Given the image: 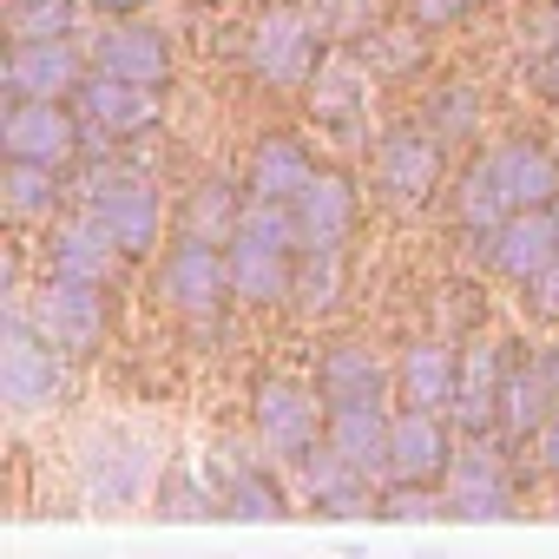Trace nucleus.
I'll return each mask as SVG.
<instances>
[{
    "label": "nucleus",
    "instance_id": "nucleus-2",
    "mask_svg": "<svg viewBox=\"0 0 559 559\" xmlns=\"http://www.w3.org/2000/svg\"><path fill=\"white\" fill-rule=\"evenodd\" d=\"M323 34L330 27H323V14L310 8V0H276V8H263L237 34V60H243V73L263 93H304L317 80V67L330 60Z\"/></svg>",
    "mask_w": 559,
    "mask_h": 559
},
{
    "label": "nucleus",
    "instance_id": "nucleus-17",
    "mask_svg": "<svg viewBox=\"0 0 559 559\" xmlns=\"http://www.w3.org/2000/svg\"><path fill=\"white\" fill-rule=\"evenodd\" d=\"M93 67L99 73H119V80H132V86H152V93H165L171 86V67H178V47H171V34L158 27V21H106L99 34H93Z\"/></svg>",
    "mask_w": 559,
    "mask_h": 559
},
{
    "label": "nucleus",
    "instance_id": "nucleus-34",
    "mask_svg": "<svg viewBox=\"0 0 559 559\" xmlns=\"http://www.w3.org/2000/svg\"><path fill=\"white\" fill-rule=\"evenodd\" d=\"M349 290V250H297V290H290V310L297 317H330Z\"/></svg>",
    "mask_w": 559,
    "mask_h": 559
},
{
    "label": "nucleus",
    "instance_id": "nucleus-1",
    "mask_svg": "<svg viewBox=\"0 0 559 559\" xmlns=\"http://www.w3.org/2000/svg\"><path fill=\"white\" fill-rule=\"evenodd\" d=\"M73 474H80V493L86 507L99 513H126V507H145L158 493V441L132 421H93L80 441H73Z\"/></svg>",
    "mask_w": 559,
    "mask_h": 559
},
{
    "label": "nucleus",
    "instance_id": "nucleus-42",
    "mask_svg": "<svg viewBox=\"0 0 559 559\" xmlns=\"http://www.w3.org/2000/svg\"><path fill=\"white\" fill-rule=\"evenodd\" d=\"M86 8H93L99 21H139V14L152 8V0H86Z\"/></svg>",
    "mask_w": 559,
    "mask_h": 559
},
{
    "label": "nucleus",
    "instance_id": "nucleus-32",
    "mask_svg": "<svg viewBox=\"0 0 559 559\" xmlns=\"http://www.w3.org/2000/svg\"><path fill=\"white\" fill-rule=\"evenodd\" d=\"M421 119H428L435 139H448V145L480 139V126H487V93H480V80H474V73H441V80L421 93Z\"/></svg>",
    "mask_w": 559,
    "mask_h": 559
},
{
    "label": "nucleus",
    "instance_id": "nucleus-27",
    "mask_svg": "<svg viewBox=\"0 0 559 559\" xmlns=\"http://www.w3.org/2000/svg\"><path fill=\"white\" fill-rule=\"evenodd\" d=\"M217 480V513L224 520H290L297 513V493L284 487V467L270 454H237Z\"/></svg>",
    "mask_w": 559,
    "mask_h": 559
},
{
    "label": "nucleus",
    "instance_id": "nucleus-41",
    "mask_svg": "<svg viewBox=\"0 0 559 559\" xmlns=\"http://www.w3.org/2000/svg\"><path fill=\"white\" fill-rule=\"evenodd\" d=\"M533 474H546V480H559V415L533 435Z\"/></svg>",
    "mask_w": 559,
    "mask_h": 559
},
{
    "label": "nucleus",
    "instance_id": "nucleus-25",
    "mask_svg": "<svg viewBox=\"0 0 559 559\" xmlns=\"http://www.w3.org/2000/svg\"><path fill=\"white\" fill-rule=\"evenodd\" d=\"M559 415V389L546 376V349H513L507 362V382H500V441L513 448H533V435Z\"/></svg>",
    "mask_w": 559,
    "mask_h": 559
},
{
    "label": "nucleus",
    "instance_id": "nucleus-29",
    "mask_svg": "<svg viewBox=\"0 0 559 559\" xmlns=\"http://www.w3.org/2000/svg\"><path fill=\"white\" fill-rule=\"evenodd\" d=\"M356 53H362V67L376 73V86H408V80H421L428 73V60H435V34H421L415 21H376L369 34H356Z\"/></svg>",
    "mask_w": 559,
    "mask_h": 559
},
{
    "label": "nucleus",
    "instance_id": "nucleus-28",
    "mask_svg": "<svg viewBox=\"0 0 559 559\" xmlns=\"http://www.w3.org/2000/svg\"><path fill=\"white\" fill-rule=\"evenodd\" d=\"M243 204H250V191H243V178H191L185 191H178V204H171V237H198V243H230L237 237V224H243Z\"/></svg>",
    "mask_w": 559,
    "mask_h": 559
},
{
    "label": "nucleus",
    "instance_id": "nucleus-37",
    "mask_svg": "<svg viewBox=\"0 0 559 559\" xmlns=\"http://www.w3.org/2000/svg\"><path fill=\"white\" fill-rule=\"evenodd\" d=\"M448 513V493L441 487H402V480H382V500H376V520L389 526H428Z\"/></svg>",
    "mask_w": 559,
    "mask_h": 559
},
{
    "label": "nucleus",
    "instance_id": "nucleus-11",
    "mask_svg": "<svg viewBox=\"0 0 559 559\" xmlns=\"http://www.w3.org/2000/svg\"><path fill=\"white\" fill-rule=\"evenodd\" d=\"M304 106H310L317 132H330V139H343V145H356V139H369L376 73L362 67V53H356V47H336V53L317 67V80L304 86Z\"/></svg>",
    "mask_w": 559,
    "mask_h": 559
},
{
    "label": "nucleus",
    "instance_id": "nucleus-13",
    "mask_svg": "<svg viewBox=\"0 0 559 559\" xmlns=\"http://www.w3.org/2000/svg\"><path fill=\"white\" fill-rule=\"evenodd\" d=\"M165 93H152V86H132V80H119V73H86V86L73 93V112L86 119V139L93 145H126V139H145V132H158V119H165V106H158Z\"/></svg>",
    "mask_w": 559,
    "mask_h": 559
},
{
    "label": "nucleus",
    "instance_id": "nucleus-3",
    "mask_svg": "<svg viewBox=\"0 0 559 559\" xmlns=\"http://www.w3.org/2000/svg\"><path fill=\"white\" fill-rule=\"evenodd\" d=\"M73 389V356H60L40 323L27 317V297H8L0 310V408L14 421H34V415H53Z\"/></svg>",
    "mask_w": 559,
    "mask_h": 559
},
{
    "label": "nucleus",
    "instance_id": "nucleus-9",
    "mask_svg": "<svg viewBox=\"0 0 559 559\" xmlns=\"http://www.w3.org/2000/svg\"><path fill=\"white\" fill-rule=\"evenodd\" d=\"M86 145L93 139H86V119L73 112V99H8L0 106V158L73 171Z\"/></svg>",
    "mask_w": 559,
    "mask_h": 559
},
{
    "label": "nucleus",
    "instance_id": "nucleus-19",
    "mask_svg": "<svg viewBox=\"0 0 559 559\" xmlns=\"http://www.w3.org/2000/svg\"><path fill=\"white\" fill-rule=\"evenodd\" d=\"M507 362H513V343H500V336H474L461 349V395L448 408V421L461 428V441L500 435V382H507Z\"/></svg>",
    "mask_w": 559,
    "mask_h": 559
},
{
    "label": "nucleus",
    "instance_id": "nucleus-43",
    "mask_svg": "<svg viewBox=\"0 0 559 559\" xmlns=\"http://www.w3.org/2000/svg\"><path fill=\"white\" fill-rule=\"evenodd\" d=\"M546 376H552V389H559V336L546 343Z\"/></svg>",
    "mask_w": 559,
    "mask_h": 559
},
{
    "label": "nucleus",
    "instance_id": "nucleus-45",
    "mask_svg": "<svg viewBox=\"0 0 559 559\" xmlns=\"http://www.w3.org/2000/svg\"><path fill=\"white\" fill-rule=\"evenodd\" d=\"M552 217H559V204H552Z\"/></svg>",
    "mask_w": 559,
    "mask_h": 559
},
{
    "label": "nucleus",
    "instance_id": "nucleus-7",
    "mask_svg": "<svg viewBox=\"0 0 559 559\" xmlns=\"http://www.w3.org/2000/svg\"><path fill=\"white\" fill-rule=\"evenodd\" d=\"M158 304L171 317H185L191 330L217 323L230 310V243H198V237H171L158 250Z\"/></svg>",
    "mask_w": 559,
    "mask_h": 559
},
{
    "label": "nucleus",
    "instance_id": "nucleus-5",
    "mask_svg": "<svg viewBox=\"0 0 559 559\" xmlns=\"http://www.w3.org/2000/svg\"><path fill=\"white\" fill-rule=\"evenodd\" d=\"M80 211L139 263V257H158V243H171V204L158 191V178L132 171V165H99L80 191Z\"/></svg>",
    "mask_w": 559,
    "mask_h": 559
},
{
    "label": "nucleus",
    "instance_id": "nucleus-44",
    "mask_svg": "<svg viewBox=\"0 0 559 559\" xmlns=\"http://www.w3.org/2000/svg\"><path fill=\"white\" fill-rule=\"evenodd\" d=\"M546 507H552V520H559V480H552V493H546Z\"/></svg>",
    "mask_w": 559,
    "mask_h": 559
},
{
    "label": "nucleus",
    "instance_id": "nucleus-36",
    "mask_svg": "<svg viewBox=\"0 0 559 559\" xmlns=\"http://www.w3.org/2000/svg\"><path fill=\"white\" fill-rule=\"evenodd\" d=\"M152 513H165V520H204V513H217V480H211V467L198 474V467H185V461H165L158 493H152Z\"/></svg>",
    "mask_w": 559,
    "mask_h": 559
},
{
    "label": "nucleus",
    "instance_id": "nucleus-26",
    "mask_svg": "<svg viewBox=\"0 0 559 559\" xmlns=\"http://www.w3.org/2000/svg\"><path fill=\"white\" fill-rule=\"evenodd\" d=\"M290 290H297V250L257 243V237L230 243V304L237 310H290Z\"/></svg>",
    "mask_w": 559,
    "mask_h": 559
},
{
    "label": "nucleus",
    "instance_id": "nucleus-31",
    "mask_svg": "<svg viewBox=\"0 0 559 559\" xmlns=\"http://www.w3.org/2000/svg\"><path fill=\"white\" fill-rule=\"evenodd\" d=\"M67 198H73V185L53 165H21V158L0 165V204H8L14 224H53V217H67Z\"/></svg>",
    "mask_w": 559,
    "mask_h": 559
},
{
    "label": "nucleus",
    "instance_id": "nucleus-18",
    "mask_svg": "<svg viewBox=\"0 0 559 559\" xmlns=\"http://www.w3.org/2000/svg\"><path fill=\"white\" fill-rule=\"evenodd\" d=\"M297 243L304 250H349L356 224H362V185L343 165H323L304 191H297Z\"/></svg>",
    "mask_w": 559,
    "mask_h": 559
},
{
    "label": "nucleus",
    "instance_id": "nucleus-35",
    "mask_svg": "<svg viewBox=\"0 0 559 559\" xmlns=\"http://www.w3.org/2000/svg\"><path fill=\"white\" fill-rule=\"evenodd\" d=\"M86 14H93L86 0H0L8 40H80Z\"/></svg>",
    "mask_w": 559,
    "mask_h": 559
},
{
    "label": "nucleus",
    "instance_id": "nucleus-21",
    "mask_svg": "<svg viewBox=\"0 0 559 559\" xmlns=\"http://www.w3.org/2000/svg\"><path fill=\"white\" fill-rule=\"evenodd\" d=\"M480 263L500 276V284L526 290L539 270L559 263V217H552V211H513V217L480 243Z\"/></svg>",
    "mask_w": 559,
    "mask_h": 559
},
{
    "label": "nucleus",
    "instance_id": "nucleus-23",
    "mask_svg": "<svg viewBox=\"0 0 559 559\" xmlns=\"http://www.w3.org/2000/svg\"><path fill=\"white\" fill-rule=\"evenodd\" d=\"M317 171H323V165H317L310 139H297V132H284V126L257 132L250 152H243V191H250V198H270V204H297V191H304Z\"/></svg>",
    "mask_w": 559,
    "mask_h": 559
},
{
    "label": "nucleus",
    "instance_id": "nucleus-6",
    "mask_svg": "<svg viewBox=\"0 0 559 559\" xmlns=\"http://www.w3.org/2000/svg\"><path fill=\"white\" fill-rule=\"evenodd\" d=\"M330 428V402L317 395V382L304 376H257L250 382V448L270 454L276 467H297L323 448Z\"/></svg>",
    "mask_w": 559,
    "mask_h": 559
},
{
    "label": "nucleus",
    "instance_id": "nucleus-30",
    "mask_svg": "<svg viewBox=\"0 0 559 559\" xmlns=\"http://www.w3.org/2000/svg\"><path fill=\"white\" fill-rule=\"evenodd\" d=\"M389 428H395V402H349V408H330L323 441L343 461H356L369 480H382V467H389Z\"/></svg>",
    "mask_w": 559,
    "mask_h": 559
},
{
    "label": "nucleus",
    "instance_id": "nucleus-39",
    "mask_svg": "<svg viewBox=\"0 0 559 559\" xmlns=\"http://www.w3.org/2000/svg\"><path fill=\"white\" fill-rule=\"evenodd\" d=\"M474 8H480V0H395V14L402 21H415L421 34H461L467 21H474Z\"/></svg>",
    "mask_w": 559,
    "mask_h": 559
},
{
    "label": "nucleus",
    "instance_id": "nucleus-40",
    "mask_svg": "<svg viewBox=\"0 0 559 559\" xmlns=\"http://www.w3.org/2000/svg\"><path fill=\"white\" fill-rule=\"evenodd\" d=\"M520 297H526V310H533L539 323H552V330H559V263H552V270H539Z\"/></svg>",
    "mask_w": 559,
    "mask_h": 559
},
{
    "label": "nucleus",
    "instance_id": "nucleus-10",
    "mask_svg": "<svg viewBox=\"0 0 559 559\" xmlns=\"http://www.w3.org/2000/svg\"><path fill=\"white\" fill-rule=\"evenodd\" d=\"M448 520H513L520 513V474H513V441H461L454 474L441 480Z\"/></svg>",
    "mask_w": 559,
    "mask_h": 559
},
{
    "label": "nucleus",
    "instance_id": "nucleus-24",
    "mask_svg": "<svg viewBox=\"0 0 559 559\" xmlns=\"http://www.w3.org/2000/svg\"><path fill=\"white\" fill-rule=\"evenodd\" d=\"M461 395V343L448 336H415L395 349V402L402 408H435L448 415Z\"/></svg>",
    "mask_w": 559,
    "mask_h": 559
},
{
    "label": "nucleus",
    "instance_id": "nucleus-33",
    "mask_svg": "<svg viewBox=\"0 0 559 559\" xmlns=\"http://www.w3.org/2000/svg\"><path fill=\"white\" fill-rule=\"evenodd\" d=\"M448 211H454V230H461V243L480 257V243L513 217L507 211V198H500V185H493V171H487V158H474L454 185H448Z\"/></svg>",
    "mask_w": 559,
    "mask_h": 559
},
{
    "label": "nucleus",
    "instance_id": "nucleus-16",
    "mask_svg": "<svg viewBox=\"0 0 559 559\" xmlns=\"http://www.w3.org/2000/svg\"><path fill=\"white\" fill-rule=\"evenodd\" d=\"M480 158H487V171H493L507 211H552V204H559V152H552V139H539V132H507V139H493Z\"/></svg>",
    "mask_w": 559,
    "mask_h": 559
},
{
    "label": "nucleus",
    "instance_id": "nucleus-22",
    "mask_svg": "<svg viewBox=\"0 0 559 559\" xmlns=\"http://www.w3.org/2000/svg\"><path fill=\"white\" fill-rule=\"evenodd\" d=\"M317 395L330 408H349V402H389L395 395V362H382L376 343L362 336H336L323 356H317Z\"/></svg>",
    "mask_w": 559,
    "mask_h": 559
},
{
    "label": "nucleus",
    "instance_id": "nucleus-4",
    "mask_svg": "<svg viewBox=\"0 0 559 559\" xmlns=\"http://www.w3.org/2000/svg\"><path fill=\"white\" fill-rule=\"evenodd\" d=\"M369 185L389 211H428L454 178H448V139H435L428 119H395L369 145Z\"/></svg>",
    "mask_w": 559,
    "mask_h": 559
},
{
    "label": "nucleus",
    "instance_id": "nucleus-20",
    "mask_svg": "<svg viewBox=\"0 0 559 559\" xmlns=\"http://www.w3.org/2000/svg\"><path fill=\"white\" fill-rule=\"evenodd\" d=\"M290 474H297V493H304V507H317L323 520H376L382 480H369V474H362L356 461H343L330 441H323L310 461H297Z\"/></svg>",
    "mask_w": 559,
    "mask_h": 559
},
{
    "label": "nucleus",
    "instance_id": "nucleus-46",
    "mask_svg": "<svg viewBox=\"0 0 559 559\" xmlns=\"http://www.w3.org/2000/svg\"><path fill=\"white\" fill-rule=\"evenodd\" d=\"M526 8H533V0H526Z\"/></svg>",
    "mask_w": 559,
    "mask_h": 559
},
{
    "label": "nucleus",
    "instance_id": "nucleus-15",
    "mask_svg": "<svg viewBox=\"0 0 559 559\" xmlns=\"http://www.w3.org/2000/svg\"><path fill=\"white\" fill-rule=\"evenodd\" d=\"M93 73V53L80 40H8L0 93L8 99H73Z\"/></svg>",
    "mask_w": 559,
    "mask_h": 559
},
{
    "label": "nucleus",
    "instance_id": "nucleus-8",
    "mask_svg": "<svg viewBox=\"0 0 559 559\" xmlns=\"http://www.w3.org/2000/svg\"><path fill=\"white\" fill-rule=\"evenodd\" d=\"M27 317L73 362H93L112 343V290H99V284H60V276H40V290L27 297Z\"/></svg>",
    "mask_w": 559,
    "mask_h": 559
},
{
    "label": "nucleus",
    "instance_id": "nucleus-38",
    "mask_svg": "<svg viewBox=\"0 0 559 559\" xmlns=\"http://www.w3.org/2000/svg\"><path fill=\"white\" fill-rule=\"evenodd\" d=\"M237 237L304 250V243H297V211H290V204H270V198H250V204H243V224H237ZM237 237H230V243H237Z\"/></svg>",
    "mask_w": 559,
    "mask_h": 559
},
{
    "label": "nucleus",
    "instance_id": "nucleus-14",
    "mask_svg": "<svg viewBox=\"0 0 559 559\" xmlns=\"http://www.w3.org/2000/svg\"><path fill=\"white\" fill-rule=\"evenodd\" d=\"M126 263H132V257H126L86 211L53 217L47 237H40V276H60V284H99V290H112Z\"/></svg>",
    "mask_w": 559,
    "mask_h": 559
},
{
    "label": "nucleus",
    "instance_id": "nucleus-12",
    "mask_svg": "<svg viewBox=\"0 0 559 559\" xmlns=\"http://www.w3.org/2000/svg\"><path fill=\"white\" fill-rule=\"evenodd\" d=\"M454 454H461V428L435 408H402L395 402V428H389V467L382 480H402V487H441L454 474Z\"/></svg>",
    "mask_w": 559,
    "mask_h": 559
}]
</instances>
